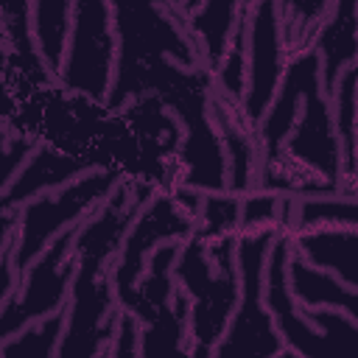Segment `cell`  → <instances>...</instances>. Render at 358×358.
I'll list each match as a JSON object with an SVG mask.
<instances>
[]
</instances>
